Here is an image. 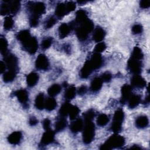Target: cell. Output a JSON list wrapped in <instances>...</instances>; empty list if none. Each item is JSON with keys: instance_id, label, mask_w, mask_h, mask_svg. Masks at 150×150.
<instances>
[{"instance_id": "obj_1", "label": "cell", "mask_w": 150, "mask_h": 150, "mask_svg": "<svg viewBox=\"0 0 150 150\" xmlns=\"http://www.w3.org/2000/svg\"><path fill=\"white\" fill-rule=\"evenodd\" d=\"M103 63V58L100 53H93L90 58L86 61L81 69L80 72V77L83 79L88 78L93 71L101 68Z\"/></svg>"}, {"instance_id": "obj_2", "label": "cell", "mask_w": 150, "mask_h": 150, "mask_svg": "<svg viewBox=\"0 0 150 150\" xmlns=\"http://www.w3.org/2000/svg\"><path fill=\"white\" fill-rule=\"evenodd\" d=\"M78 25L79 26L74 29L77 38L81 42L85 41L88 38L90 33L94 29V23L91 20L88 19Z\"/></svg>"}, {"instance_id": "obj_3", "label": "cell", "mask_w": 150, "mask_h": 150, "mask_svg": "<svg viewBox=\"0 0 150 150\" xmlns=\"http://www.w3.org/2000/svg\"><path fill=\"white\" fill-rule=\"evenodd\" d=\"M125 143V138L117 133H115L110 136L106 141L100 146V149L110 150L114 148H119L124 146Z\"/></svg>"}, {"instance_id": "obj_4", "label": "cell", "mask_w": 150, "mask_h": 150, "mask_svg": "<svg viewBox=\"0 0 150 150\" xmlns=\"http://www.w3.org/2000/svg\"><path fill=\"white\" fill-rule=\"evenodd\" d=\"M95 135V125L93 121L84 122L83 129L82 139L84 144H89L94 139Z\"/></svg>"}, {"instance_id": "obj_5", "label": "cell", "mask_w": 150, "mask_h": 150, "mask_svg": "<svg viewBox=\"0 0 150 150\" xmlns=\"http://www.w3.org/2000/svg\"><path fill=\"white\" fill-rule=\"evenodd\" d=\"M28 10L31 13V15L39 16L43 14L46 11V6L41 2H28L26 5Z\"/></svg>"}, {"instance_id": "obj_6", "label": "cell", "mask_w": 150, "mask_h": 150, "mask_svg": "<svg viewBox=\"0 0 150 150\" xmlns=\"http://www.w3.org/2000/svg\"><path fill=\"white\" fill-rule=\"evenodd\" d=\"M21 43L23 49L30 54H35L38 49V42L35 36H30Z\"/></svg>"}, {"instance_id": "obj_7", "label": "cell", "mask_w": 150, "mask_h": 150, "mask_svg": "<svg viewBox=\"0 0 150 150\" xmlns=\"http://www.w3.org/2000/svg\"><path fill=\"white\" fill-rule=\"evenodd\" d=\"M142 63L141 60L135 59L131 57L127 62L128 70L134 75L139 74L142 70Z\"/></svg>"}, {"instance_id": "obj_8", "label": "cell", "mask_w": 150, "mask_h": 150, "mask_svg": "<svg viewBox=\"0 0 150 150\" xmlns=\"http://www.w3.org/2000/svg\"><path fill=\"white\" fill-rule=\"evenodd\" d=\"M4 62L6 66V67L9 70H13L18 71V60L17 57L10 53H7L4 56Z\"/></svg>"}, {"instance_id": "obj_9", "label": "cell", "mask_w": 150, "mask_h": 150, "mask_svg": "<svg viewBox=\"0 0 150 150\" xmlns=\"http://www.w3.org/2000/svg\"><path fill=\"white\" fill-rule=\"evenodd\" d=\"M50 63L48 58L44 54H40L35 60V67L40 70H47L49 69Z\"/></svg>"}, {"instance_id": "obj_10", "label": "cell", "mask_w": 150, "mask_h": 150, "mask_svg": "<svg viewBox=\"0 0 150 150\" xmlns=\"http://www.w3.org/2000/svg\"><path fill=\"white\" fill-rule=\"evenodd\" d=\"M74 23L73 21L71 22L70 23H62L58 29L59 32V36L60 39H63L66 37H67L69 34L70 33L71 30L73 29H74Z\"/></svg>"}, {"instance_id": "obj_11", "label": "cell", "mask_w": 150, "mask_h": 150, "mask_svg": "<svg viewBox=\"0 0 150 150\" xmlns=\"http://www.w3.org/2000/svg\"><path fill=\"white\" fill-rule=\"evenodd\" d=\"M13 95L16 97L19 102L25 108L28 107V102L29 101V93L25 89H19L14 92Z\"/></svg>"}, {"instance_id": "obj_12", "label": "cell", "mask_w": 150, "mask_h": 150, "mask_svg": "<svg viewBox=\"0 0 150 150\" xmlns=\"http://www.w3.org/2000/svg\"><path fill=\"white\" fill-rule=\"evenodd\" d=\"M46 131L43 134L40 139V145L41 146L47 145L52 143L54 140V132L51 129L45 130Z\"/></svg>"}, {"instance_id": "obj_13", "label": "cell", "mask_w": 150, "mask_h": 150, "mask_svg": "<svg viewBox=\"0 0 150 150\" xmlns=\"http://www.w3.org/2000/svg\"><path fill=\"white\" fill-rule=\"evenodd\" d=\"M132 87L127 84H124L121 89V97L120 98V103L121 104H125L127 102L128 100L131 96Z\"/></svg>"}, {"instance_id": "obj_14", "label": "cell", "mask_w": 150, "mask_h": 150, "mask_svg": "<svg viewBox=\"0 0 150 150\" xmlns=\"http://www.w3.org/2000/svg\"><path fill=\"white\" fill-rule=\"evenodd\" d=\"M131 84L133 87L138 88H142L146 85L145 79L139 74L134 75L131 79Z\"/></svg>"}, {"instance_id": "obj_15", "label": "cell", "mask_w": 150, "mask_h": 150, "mask_svg": "<svg viewBox=\"0 0 150 150\" xmlns=\"http://www.w3.org/2000/svg\"><path fill=\"white\" fill-rule=\"evenodd\" d=\"M105 31L100 26H97L94 30L92 39L96 42H101L105 38Z\"/></svg>"}, {"instance_id": "obj_16", "label": "cell", "mask_w": 150, "mask_h": 150, "mask_svg": "<svg viewBox=\"0 0 150 150\" xmlns=\"http://www.w3.org/2000/svg\"><path fill=\"white\" fill-rule=\"evenodd\" d=\"M84 127L83 120L79 118L72 122L70 125V129L72 133L76 134L83 130Z\"/></svg>"}, {"instance_id": "obj_17", "label": "cell", "mask_w": 150, "mask_h": 150, "mask_svg": "<svg viewBox=\"0 0 150 150\" xmlns=\"http://www.w3.org/2000/svg\"><path fill=\"white\" fill-rule=\"evenodd\" d=\"M22 138V134L21 131H15L8 135L7 140L12 145H17L20 143Z\"/></svg>"}, {"instance_id": "obj_18", "label": "cell", "mask_w": 150, "mask_h": 150, "mask_svg": "<svg viewBox=\"0 0 150 150\" xmlns=\"http://www.w3.org/2000/svg\"><path fill=\"white\" fill-rule=\"evenodd\" d=\"M141 96L138 94H132L128 100V107L129 108L133 109L137 107L141 103Z\"/></svg>"}, {"instance_id": "obj_19", "label": "cell", "mask_w": 150, "mask_h": 150, "mask_svg": "<svg viewBox=\"0 0 150 150\" xmlns=\"http://www.w3.org/2000/svg\"><path fill=\"white\" fill-rule=\"evenodd\" d=\"M54 14L58 19H62L64 15L68 14L66 10V3L58 4L55 8Z\"/></svg>"}, {"instance_id": "obj_20", "label": "cell", "mask_w": 150, "mask_h": 150, "mask_svg": "<svg viewBox=\"0 0 150 150\" xmlns=\"http://www.w3.org/2000/svg\"><path fill=\"white\" fill-rule=\"evenodd\" d=\"M88 19V18L86 11L84 9H79L76 12V18L74 22L75 23V25H77L84 22Z\"/></svg>"}, {"instance_id": "obj_21", "label": "cell", "mask_w": 150, "mask_h": 150, "mask_svg": "<svg viewBox=\"0 0 150 150\" xmlns=\"http://www.w3.org/2000/svg\"><path fill=\"white\" fill-rule=\"evenodd\" d=\"M39 79V74L35 72H31L26 76V83L28 87H32L38 82Z\"/></svg>"}, {"instance_id": "obj_22", "label": "cell", "mask_w": 150, "mask_h": 150, "mask_svg": "<svg viewBox=\"0 0 150 150\" xmlns=\"http://www.w3.org/2000/svg\"><path fill=\"white\" fill-rule=\"evenodd\" d=\"M103 82L100 77H94L90 83V90L93 93L98 91L102 87Z\"/></svg>"}, {"instance_id": "obj_23", "label": "cell", "mask_w": 150, "mask_h": 150, "mask_svg": "<svg viewBox=\"0 0 150 150\" xmlns=\"http://www.w3.org/2000/svg\"><path fill=\"white\" fill-rule=\"evenodd\" d=\"M148 124L149 120L146 115L138 116L135 120V126L139 129H143L147 127Z\"/></svg>"}, {"instance_id": "obj_24", "label": "cell", "mask_w": 150, "mask_h": 150, "mask_svg": "<svg viewBox=\"0 0 150 150\" xmlns=\"http://www.w3.org/2000/svg\"><path fill=\"white\" fill-rule=\"evenodd\" d=\"M67 125V121L65 117H59L55 122L54 127L56 132H60L64 129Z\"/></svg>"}, {"instance_id": "obj_25", "label": "cell", "mask_w": 150, "mask_h": 150, "mask_svg": "<svg viewBox=\"0 0 150 150\" xmlns=\"http://www.w3.org/2000/svg\"><path fill=\"white\" fill-rule=\"evenodd\" d=\"M9 14L15 15L18 12L21 8V2L18 1H7Z\"/></svg>"}, {"instance_id": "obj_26", "label": "cell", "mask_w": 150, "mask_h": 150, "mask_svg": "<svg viewBox=\"0 0 150 150\" xmlns=\"http://www.w3.org/2000/svg\"><path fill=\"white\" fill-rule=\"evenodd\" d=\"M45 100L44 94L43 93H40L38 94L35 100V106L36 108L39 110H42L45 108Z\"/></svg>"}, {"instance_id": "obj_27", "label": "cell", "mask_w": 150, "mask_h": 150, "mask_svg": "<svg viewBox=\"0 0 150 150\" xmlns=\"http://www.w3.org/2000/svg\"><path fill=\"white\" fill-rule=\"evenodd\" d=\"M76 94V88L73 86H70L66 88L64 93V98L67 100L70 101L73 99Z\"/></svg>"}, {"instance_id": "obj_28", "label": "cell", "mask_w": 150, "mask_h": 150, "mask_svg": "<svg viewBox=\"0 0 150 150\" xmlns=\"http://www.w3.org/2000/svg\"><path fill=\"white\" fill-rule=\"evenodd\" d=\"M57 102L56 100L53 98L52 97L47 98L45 100V108L48 111H52L54 110L57 107Z\"/></svg>"}, {"instance_id": "obj_29", "label": "cell", "mask_w": 150, "mask_h": 150, "mask_svg": "<svg viewBox=\"0 0 150 150\" xmlns=\"http://www.w3.org/2000/svg\"><path fill=\"white\" fill-rule=\"evenodd\" d=\"M17 71L13 70H8L4 73L3 80L5 83H10L14 80L16 77Z\"/></svg>"}, {"instance_id": "obj_30", "label": "cell", "mask_w": 150, "mask_h": 150, "mask_svg": "<svg viewBox=\"0 0 150 150\" xmlns=\"http://www.w3.org/2000/svg\"><path fill=\"white\" fill-rule=\"evenodd\" d=\"M62 90L61 86L58 84H53L49 87L47 93L50 97H54L58 95Z\"/></svg>"}, {"instance_id": "obj_31", "label": "cell", "mask_w": 150, "mask_h": 150, "mask_svg": "<svg viewBox=\"0 0 150 150\" xmlns=\"http://www.w3.org/2000/svg\"><path fill=\"white\" fill-rule=\"evenodd\" d=\"M71 104H70L69 102H65L64 103L61 107L59 109V114L60 115V116L61 117H66L67 115H69V112L70 111V109L71 108Z\"/></svg>"}, {"instance_id": "obj_32", "label": "cell", "mask_w": 150, "mask_h": 150, "mask_svg": "<svg viewBox=\"0 0 150 150\" xmlns=\"http://www.w3.org/2000/svg\"><path fill=\"white\" fill-rule=\"evenodd\" d=\"M110 121L109 117L105 114H100L97 118V124L100 127H104Z\"/></svg>"}, {"instance_id": "obj_33", "label": "cell", "mask_w": 150, "mask_h": 150, "mask_svg": "<svg viewBox=\"0 0 150 150\" xmlns=\"http://www.w3.org/2000/svg\"><path fill=\"white\" fill-rule=\"evenodd\" d=\"M30 32L28 29H24L19 31L16 35V39L20 42H22L25 40L26 39L30 36Z\"/></svg>"}, {"instance_id": "obj_34", "label": "cell", "mask_w": 150, "mask_h": 150, "mask_svg": "<svg viewBox=\"0 0 150 150\" xmlns=\"http://www.w3.org/2000/svg\"><path fill=\"white\" fill-rule=\"evenodd\" d=\"M124 120V112L123 110L121 108L117 109L114 112V114L113 116V121L122 123Z\"/></svg>"}, {"instance_id": "obj_35", "label": "cell", "mask_w": 150, "mask_h": 150, "mask_svg": "<svg viewBox=\"0 0 150 150\" xmlns=\"http://www.w3.org/2000/svg\"><path fill=\"white\" fill-rule=\"evenodd\" d=\"M131 57L135 59L141 60L144 58V54L142 50L139 47L135 46L133 49Z\"/></svg>"}, {"instance_id": "obj_36", "label": "cell", "mask_w": 150, "mask_h": 150, "mask_svg": "<svg viewBox=\"0 0 150 150\" xmlns=\"http://www.w3.org/2000/svg\"><path fill=\"white\" fill-rule=\"evenodd\" d=\"M8 43L5 38L1 36L0 38V50L2 55L4 56L8 53Z\"/></svg>"}, {"instance_id": "obj_37", "label": "cell", "mask_w": 150, "mask_h": 150, "mask_svg": "<svg viewBox=\"0 0 150 150\" xmlns=\"http://www.w3.org/2000/svg\"><path fill=\"white\" fill-rule=\"evenodd\" d=\"M14 25V21L11 16L5 18L4 21V28L5 30H11Z\"/></svg>"}, {"instance_id": "obj_38", "label": "cell", "mask_w": 150, "mask_h": 150, "mask_svg": "<svg viewBox=\"0 0 150 150\" xmlns=\"http://www.w3.org/2000/svg\"><path fill=\"white\" fill-rule=\"evenodd\" d=\"M79 112H80V109L79 108V107L76 105H71V108L69 111V115L70 117V119L71 120H75L77 118V115H79Z\"/></svg>"}, {"instance_id": "obj_39", "label": "cell", "mask_w": 150, "mask_h": 150, "mask_svg": "<svg viewBox=\"0 0 150 150\" xmlns=\"http://www.w3.org/2000/svg\"><path fill=\"white\" fill-rule=\"evenodd\" d=\"M96 112L93 109H90L83 114L84 122L93 121V120L94 118Z\"/></svg>"}, {"instance_id": "obj_40", "label": "cell", "mask_w": 150, "mask_h": 150, "mask_svg": "<svg viewBox=\"0 0 150 150\" xmlns=\"http://www.w3.org/2000/svg\"><path fill=\"white\" fill-rule=\"evenodd\" d=\"M53 38L52 37H46L44 38L41 43V47L43 50H46L50 47L53 43Z\"/></svg>"}, {"instance_id": "obj_41", "label": "cell", "mask_w": 150, "mask_h": 150, "mask_svg": "<svg viewBox=\"0 0 150 150\" xmlns=\"http://www.w3.org/2000/svg\"><path fill=\"white\" fill-rule=\"evenodd\" d=\"M110 129L114 133L118 134L122 129V123L112 121L110 126Z\"/></svg>"}, {"instance_id": "obj_42", "label": "cell", "mask_w": 150, "mask_h": 150, "mask_svg": "<svg viewBox=\"0 0 150 150\" xmlns=\"http://www.w3.org/2000/svg\"><path fill=\"white\" fill-rule=\"evenodd\" d=\"M56 22H57V20L56 18H54L53 16H50L49 18H47V19L46 20L45 22V28L46 29L51 28L55 25Z\"/></svg>"}, {"instance_id": "obj_43", "label": "cell", "mask_w": 150, "mask_h": 150, "mask_svg": "<svg viewBox=\"0 0 150 150\" xmlns=\"http://www.w3.org/2000/svg\"><path fill=\"white\" fill-rule=\"evenodd\" d=\"M106 47L107 46L104 42H99L95 46V47L94 49V53H100L104 52L105 50Z\"/></svg>"}, {"instance_id": "obj_44", "label": "cell", "mask_w": 150, "mask_h": 150, "mask_svg": "<svg viewBox=\"0 0 150 150\" xmlns=\"http://www.w3.org/2000/svg\"><path fill=\"white\" fill-rule=\"evenodd\" d=\"M131 31L132 33L134 35L140 34L143 31V27L141 24H138V23L135 24L132 26L131 28Z\"/></svg>"}, {"instance_id": "obj_45", "label": "cell", "mask_w": 150, "mask_h": 150, "mask_svg": "<svg viewBox=\"0 0 150 150\" xmlns=\"http://www.w3.org/2000/svg\"><path fill=\"white\" fill-rule=\"evenodd\" d=\"M39 24V16L30 15L29 18V25L31 27H36Z\"/></svg>"}, {"instance_id": "obj_46", "label": "cell", "mask_w": 150, "mask_h": 150, "mask_svg": "<svg viewBox=\"0 0 150 150\" xmlns=\"http://www.w3.org/2000/svg\"><path fill=\"white\" fill-rule=\"evenodd\" d=\"M103 82H110L112 79V75L109 71H105L103 73L100 77Z\"/></svg>"}, {"instance_id": "obj_47", "label": "cell", "mask_w": 150, "mask_h": 150, "mask_svg": "<svg viewBox=\"0 0 150 150\" xmlns=\"http://www.w3.org/2000/svg\"><path fill=\"white\" fill-rule=\"evenodd\" d=\"M66 10L67 12V13L69 12L73 11L76 8V3L73 2V1H69L66 3Z\"/></svg>"}, {"instance_id": "obj_48", "label": "cell", "mask_w": 150, "mask_h": 150, "mask_svg": "<svg viewBox=\"0 0 150 150\" xmlns=\"http://www.w3.org/2000/svg\"><path fill=\"white\" fill-rule=\"evenodd\" d=\"M87 91V88L86 86H81L78 89H77V93L80 96H83L84 95Z\"/></svg>"}, {"instance_id": "obj_49", "label": "cell", "mask_w": 150, "mask_h": 150, "mask_svg": "<svg viewBox=\"0 0 150 150\" xmlns=\"http://www.w3.org/2000/svg\"><path fill=\"white\" fill-rule=\"evenodd\" d=\"M139 6L142 9H146L150 6V1L142 0L139 2Z\"/></svg>"}, {"instance_id": "obj_50", "label": "cell", "mask_w": 150, "mask_h": 150, "mask_svg": "<svg viewBox=\"0 0 150 150\" xmlns=\"http://www.w3.org/2000/svg\"><path fill=\"white\" fill-rule=\"evenodd\" d=\"M42 124H43V127L45 130L50 129V121L49 118H45L43 121Z\"/></svg>"}, {"instance_id": "obj_51", "label": "cell", "mask_w": 150, "mask_h": 150, "mask_svg": "<svg viewBox=\"0 0 150 150\" xmlns=\"http://www.w3.org/2000/svg\"><path fill=\"white\" fill-rule=\"evenodd\" d=\"M38 123V120L34 116L30 117L29 119V124L30 126L36 125Z\"/></svg>"}, {"instance_id": "obj_52", "label": "cell", "mask_w": 150, "mask_h": 150, "mask_svg": "<svg viewBox=\"0 0 150 150\" xmlns=\"http://www.w3.org/2000/svg\"><path fill=\"white\" fill-rule=\"evenodd\" d=\"M6 68V66L5 63V62H4L3 61H1L0 62V70H1V73H5V70Z\"/></svg>"}, {"instance_id": "obj_53", "label": "cell", "mask_w": 150, "mask_h": 150, "mask_svg": "<svg viewBox=\"0 0 150 150\" xmlns=\"http://www.w3.org/2000/svg\"><path fill=\"white\" fill-rule=\"evenodd\" d=\"M149 103V95H148V96L145 98L144 103V104H148Z\"/></svg>"}, {"instance_id": "obj_54", "label": "cell", "mask_w": 150, "mask_h": 150, "mask_svg": "<svg viewBox=\"0 0 150 150\" xmlns=\"http://www.w3.org/2000/svg\"><path fill=\"white\" fill-rule=\"evenodd\" d=\"M131 149H141V147L137 145H134L133 146L131 147Z\"/></svg>"}, {"instance_id": "obj_55", "label": "cell", "mask_w": 150, "mask_h": 150, "mask_svg": "<svg viewBox=\"0 0 150 150\" xmlns=\"http://www.w3.org/2000/svg\"><path fill=\"white\" fill-rule=\"evenodd\" d=\"M79 4H86V2H87V1H78L77 2Z\"/></svg>"}]
</instances>
